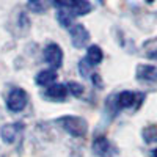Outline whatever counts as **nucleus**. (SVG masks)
Wrapping results in <instances>:
<instances>
[{
    "instance_id": "ddd939ff",
    "label": "nucleus",
    "mask_w": 157,
    "mask_h": 157,
    "mask_svg": "<svg viewBox=\"0 0 157 157\" xmlns=\"http://www.w3.org/2000/svg\"><path fill=\"white\" fill-rule=\"evenodd\" d=\"M143 138H145L146 143H154L157 141V129L155 126H149L143 130Z\"/></svg>"
},
{
    "instance_id": "1a4fd4ad",
    "label": "nucleus",
    "mask_w": 157,
    "mask_h": 157,
    "mask_svg": "<svg viewBox=\"0 0 157 157\" xmlns=\"http://www.w3.org/2000/svg\"><path fill=\"white\" fill-rule=\"evenodd\" d=\"M135 74L141 82H157V66L152 64H140Z\"/></svg>"
},
{
    "instance_id": "20e7f679",
    "label": "nucleus",
    "mask_w": 157,
    "mask_h": 157,
    "mask_svg": "<svg viewBox=\"0 0 157 157\" xmlns=\"http://www.w3.org/2000/svg\"><path fill=\"white\" fill-rule=\"evenodd\" d=\"M44 60L49 66H52L54 69H58L63 63V50L58 44L50 43L44 47Z\"/></svg>"
},
{
    "instance_id": "7ed1b4c3",
    "label": "nucleus",
    "mask_w": 157,
    "mask_h": 157,
    "mask_svg": "<svg viewBox=\"0 0 157 157\" xmlns=\"http://www.w3.org/2000/svg\"><path fill=\"white\" fill-rule=\"evenodd\" d=\"M27 102H29V96L25 93V90L22 88H14L8 94V99H6V107L10 112L13 113H19L22 112L25 107H27Z\"/></svg>"
},
{
    "instance_id": "9d476101",
    "label": "nucleus",
    "mask_w": 157,
    "mask_h": 157,
    "mask_svg": "<svg viewBox=\"0 0 157 157\" xmlns=\"http://www.w3.org/2000/svg\"><path fill=\"white\" fill-rule=\"evenodd\" d=\"M110 151V143L105 137H96L93 141V152L99 157H105Z\"/></svg>"
},
{
    "instance_id": "39448f33",
    "label": "nucleus",
    "mask_w": 157,
    "mask_h": 157,
    "mask_svg": "<svg viewBox=\"0 0 157 157\" xmlns=\"http://www.w3.org/2000/svg\"><path fill=\"white\" fill-rule=\"evenodd\" d=\"M69 35H71V43H72V46L77 47V49L85 47V46L88 44V41H90V33H88V30L83 27L82 24L72 25L71 30H69Z\"/></svg>"
},
{
    "instance_id": "9b49d317",
    "label": "nucleus",
    "mask_w": 157,
    "mask_h": 157,
    "mask_svg": "<svg viewBox=\"0 0 157 157\" xmlns=\"http://www.w3.org/2000/svg\"><path fill=\"white\" fill-rule=\"evenodd\" d=\"M104 58V54H102V49L99 46H90L88 50H86V61L91 64V66H96V64H99Z\"/></svg>"
},
{
    "instance_id": "f257e3e1",
    "label": "nucleus",
    "mask_w": 157,
    "mask_h": 157,
    "mask_svg": "<svg viewBox=\"0 0 157 157\" xmlns=\"http://www.w3.org/2000/svg\"><path fill=\"white\" fill-rule=\"evenodd\" d=\"M57 123L66 130V132L72 137H85L88 130V123L80 116H61L57 120Z\"/></svg>"
},
{
    "instance_id": "f8f14e48",
    "label": "nucleus",
    "mask_w": 157,
    "mask_h": 157,
    "mask_svg": "<svg viewBox=\"0 0 157 157\" xmlns=\"http://www.w3.org/2000/svg\"><path fill=\"white\" fill-rule=\"evenodd\" d=\"M57 78V72L54 71V69H44V71H41V72H38V75H36V83L38 85H49V83H52Z\"/></svg>"
},
{
    "instance_id": "4468645a",
    "label": "nucleus",
    "mask_w": 157,
    "mask_h": 157,
    "mask_svg": "<svg viewBox=\"0 0 157 157\" xmlns=\"http://www.w3.org/2000/svg\"><path fill=\"white\" fill-rule=\"evenodd\" d=\"M68 91L72 94V96H82V93H83V86L80 85V83H77V82H69L68 85Z\"/></svg>"
},
{
    "instance_id": "0eeeda50",
    "label": "nucleus",
    "mask_w": 157,
    "mask_h": 157,
    "mask_svg": "<svg viewBox=\"0 0 157 157\" xmlns=\"http://www.w3.org/2000/svg\"><path fill=\"white\" fill-rule=\"evenodd\" d=\"M143 99V94L134 93V91H121L116 96V104L120 109H130Z\"/></svg>"
},
{
    "instance_id": "423d86ee",
    "label": "nucleus",
    "mask_w": 157,
    "mask_h": 157,
    "mask_svg": "<svg viewBox=\"0 0 157 157\" xmlns=\"http://www.w3.org/2000/svg\"><path fill=\"white\" fill-rule=\"evenodd\" d=\"M22 124L21 123H11V124H5L0 130V137L2 140L6 143V145H13V143H16L17 138L21 137L22 134Z\"/></svg>"
},
{
    "instance_id": "2eb2a0df",
    "label": "nucleus",
    "mask_w": 157,
    "mask_h": 157,
    "mask_svg": "<svg viewBox=\"0 0 157 157\" xmlns=\"http://www.w3.org/2000/svg\"><path fill=\"white\" fill-rule=\"evenodd\" d=\"M152 157H157V149H154V151H152Z\"/></svg>"
},
{
    "instance_id": "6e6552de",
    "label": "nucleus",
    "mask_w": 157,
    "mask_h": 157,
    "mask_svg": "<svg viewBox=\"0 0 157 157\" xmlns=\"http://www.w3.org/2000/svg\"><path fill=\"white\" fill-rule=\"evenodd\" d=\"M68 94H69L68 86H66V85H60V83L47 86V90L43 93V96H44L46 99H49V101H55V102H58V101H64V99L68 98Z\"/></svg>"
},
{
    "instance_id": "dca6fc26",
    "label": "nucleus",
    "mask_w": 157,
    "mask_h": 157,
    "mask_svg": "<svg viewBox=\"0 0 157 157\" xmlns=\"http://www.w3.org/2000/svg\"><path fill=\"white\" fill-rule=\"evenodd\" d=\"M146 2H148V3H152V2H154V0H146Z\"/></svg>"
},
{
    "instance_id": "f3484780",
    "label": "nucleus",
    "mask_w": 157,
    "mask_h": 157,
    "mask_svg": "<svg viewBox=\"0 0 157 157\" xmlns=\"http://www.w3.org/2000/svg\"><path fill=\"white\" fill-rule=\"evenodd\" d=\"M154 57H157V52H155V54H154Z\"/></svg>"
},
{
    "instance_id": "f03ea898",
    "label": "nucleus",
    "mask_w": 157,
    "mask_h": 157,
    "mask_svg": "<svg viewBox=\"0 0 157 157\" xmlns=\"http://www.w3.org/2000/svg\"><path fill=\"white\" fill-rule=\"evenodd\" d=\"M55 5L61 10H68L69 14L85 16L91 11V3L88 0H54Z\"/></svg>"
}]
</instances>
